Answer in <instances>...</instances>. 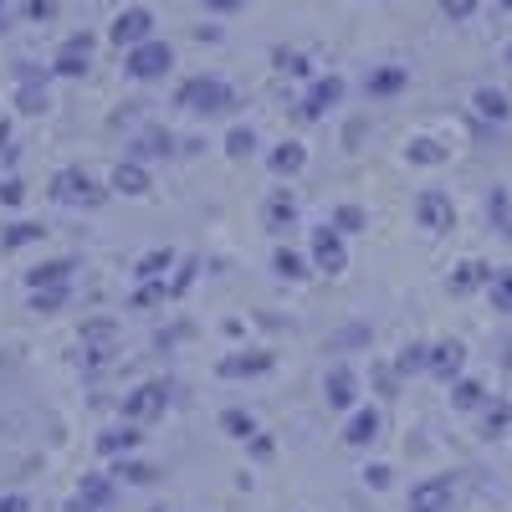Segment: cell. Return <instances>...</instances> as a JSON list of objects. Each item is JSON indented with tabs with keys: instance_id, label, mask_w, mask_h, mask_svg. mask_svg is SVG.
Masks as SVG:
<instances>
[{
	"instance_id": "6da1fadb",
	"label": "cell",
	"mask_w": 512,
	"mask_h": 512,
	"mask_svg": "<svg viewBox=\"0 0 512 512\" xmlns=\"http://www.w3.org/2000/svg\"><path fill=\"white\" fill-rule=\"evenodd\" d=\"M103 185L88 175V169H62V175L52 180V200H62V205H103Z\"/></svg>"
},
{
	"instance_id": "7402d4cb",
	"label": "cell",
	"mask_w": 512,
	"mask_h": 512,
	"mask_svg": "<svg viewBox=\"0 0 512 512\" xmlns=\"http://www.w3.org/2000/svg\"><path fill=\"white\" fill-rule=\"evenodd\" d=\"M441 502H446V482H425L410 492V512H441Z\"/></svg>"
},
{
	"instance_id": "44dd1931",
	"label": "cell",
	"mask_w": 512,
	"mask_h": 512,
	"mask_svg": "<svg viewBox=\"0 0 512 512\" xmlns=\"http://www.w3.org/2000/svg\"><path fill=\"white\" fill-rule=\"evenodd\" d=\"M221 431L236 436V441H251L256 436V420H251V410H236L231 405V410H221Z\"/></svg>"
},
{
	"instance_id": "d6a6232c",
	"label": "cell",
	"mask_w": 512,
	"mask_h": 512,
	"mask_svg": "<svg viewBox=\"0 0 512 512\" xmlns=\"http://www.w3.org/2000/svg\"><path fill=\"white\" fill-rule=\"evenodd\" d=\"M349 344H369V323H349L344 333H333L328 349H349Z\"/></svg>"
},
{
	"instance_id": "30bf717a",
	"label": "cell",
	"mask_w": 512,
	"mask_h": 512,
	"mask_svg": "<svg viewBox=\"0 0 512 512\" xmlns=\"http://www.w3.org/2000/svg\"><path fill=\"white\" fill-rule=\"evenodd\" d=\"M108 185H113L118 195H149V175H144V164H139V159H128V164H118Z\"/></svg>"
},
{
	"instance_id": "60d3db41",
	"label": "cell",
	"mask_w": 512,
	"mask_h": 512,
	"mask_svg": "<svg viewBox=\"0 0 512 512\" xmlns=\"http://www.w3.org/2000/svg\"><path fill=\"white\" fill-rule=\"evenodd\" d=\"M185 333H190V323H175V328H164V333L154 338V344L164 349V344H175V338H185Z\"/></svg>"
},
{
	"instance_id": "8d00e7d4",
	"label": "cell",
	"mask_w": 512,
	"mask_h": 512,
	"mask_svg": "<svg viewBox=\"0 0 512 512\" xmlns=\"http://www.w3.org/2000/svg\"><path fill=\"white\" fill-rule=\"evenodd\" d=\"M420 364H425V349H420V344H410V349L400 354V374H410V369H420Z\"/></svg>"
},
{
	"instance_id": "484cf974",
	"label": "cell",
	"mask_w": 512,
	"mask_h": 512,
	"mask_svg": "<svg viewBox=\"0 0 512 512\" xmlns=\"http://www.w3.org/2000/svg\"><path fill=\"white\" fill-rule=\"evenodd\" d=\"M415 210H420V221L431 226V231H441V226L451 221V210H446V200H441V195H420V205H415Z\"/></svg>"
},
{
	"instance_id": "4fadbf2b",
	"label": "cell",
	"mask_w": 512,
	"mask_h": 512,
	"mask_svg": "<svg viewBox=\"0 0 512 512\" xmlns=\"http://www.w3.org/2000/svg\"><path fill=\"white\" fill-rule=\"evenodd\" d=\"M338 98H344V82L338 77H328V82H318V88L308 93V103H303V118H323Z\"/></svg>"
},
{
	"instance_id": "74e56055",
	"label": "cell",
	"mask_w": 512,
	"mask_h": 512,
	"mask_svg": "<svg viewBox=\"0 0 512 512\" xmlns=\"http://www.w3.org/2000/svg\"><path fill=\"white\" fill-rule=\"evenodd\" d=\"M251 456H256V461H267V456H272V436L256 431V436H251Z\"/></svg>"
},
{
	"instance_id": "ffe728a7",
	"label": "cell",
	"mask_w": 512,
	"mask_h": 512,
	"mask_svg": "<svg viewBox=\"0 0 512 512\" xmlns=\"http://www.w3.org/2000/svg\"><path fill=\"white\" fill-rule=\"evenodd\" d=\"M303 164H308V149L303 144H277L272 149V169H277V175H297Z\"/></svg>"
},
{
	"instance_id": "7a4b0ae2",
	"label": "cell",
	"mask_w": 512,
	"mask_h": 512,
	"mask_svg": "<svg viewBox=\"0 0 512 512\" xmlns=\"http://www.w3.org/2000/svg\"><path fill=\"white\" fill-rule=\"evenodd\" d=\"M175 103L200 108V113H221V108H231V103H236V93L226 88V82H216V77H190L185 88H180V98H175Z\"/></svg>"
},
{
	"instance_id": "7bdbcfd3",
	"label": "cell",
	"mask_w": 512,
	"mask_h": 512,
	"mask_svg": "<svg viewBox=\"0 0 512 512\" xmlns=\"http://www.w3.org/2000/svg\"><path fill=\"white\" fill-rule=\"evenodd\" d=\"M241 0H210V11H236Z\"/></svg>"
},
{
	"instance_id": "4316f807",
	"label": "cell",
	"mask_w": 512,
	"mask_h": 512,
	"mask_svg": "<svg viewBox=\"0 0 512 512\" xmlns=\"http://www.w3.org/2000/svg\"><path fill=\"white\" fill-rule=\"evenodd\" d=\"M67 303V282H57V287H31V308L36 313H57Z\"/></svg>"
},
{
	"instance_id": "e0dca14e",
	"label": "cell",
	"mask_w": 512,
	"mask_h": 512,
	"mask_svg": "<svg viewBox=\"0 0 512 512\" xmlns=\"http://www.w3.org/2000/svg\"><path fill=\"white\" fill-rule=\"evenodd\" d=\"M113 477H118V482H128V487H149V482L159 477V466H149V461H134V456H123V461L113 466Z\"/></svg>"
},
{
	"instance_id": "ee69618b",
	"label": "cell",
	"mask_w": 512,
	"mask_h": 512,
	"mask_svg": "<svg viewBox=\"0 0 512 512\" xmlns=\"http://www.w3.org/2000/svg\"><path fill=\"white\" fill-rule=\"evenodd\" d=\"M67 512H98V507H93V502H82V497H77V502H67Z\"/></svg>"
},
{
	"instance_id": "d4e9b609",
	"label": "cell",
	"mask_w": 512,
	"mask_h": 512,
	"mask_svg": "<svg viewBox=\"0 0 512 512\" xmlns=\"http://www.w3.org/2000/svg\"><path fill=\"white\" fill-rule=\"evenodd\" d=\"M169 267H175V251H149L134 272H139V282H164V272H169Z\"/></svg>"
},
{
	"instance_id": "4dcf8cb0",
	"label": "cell",
	"mask_w": 512,
	"mask_h": 512,
	"mask_svg": "<svg viewBox=\"0 0 512 512\" xmlns=\"http://www.w3.org/2000/svg\"><path fill=\"white\" fill-rule=\"evenodd\" d=\"M251 149H256L251 128H231V134H226V154H231V159H251Z\"/></svg>"
},
{
	"instance_id": "2e32d148",
	"label": "cell",
	"mask_w": 512,
	"mask_h": 512,
	"mask_svg": "<svg viewBox=\"0 0 512 512\" xmlns=\"http://www.w3.org/2000/svg\"><path fill=\"white\" fill-rule=\"evenodd\" d=\"M139 441H144V431H134V420H128V425H118V431L98 436V451L103 456H123V451H134Z\"/></svg>"
},
{
	"instance_id": "5b68a950",
	"label": "cell",
	"mask_w": 512,
	"mask_h": 512,
	"mask_svg": "<svg viewBox=\"0 0 512 512\" xmlns=\"http://www.w3.org/2000/svg\"><path fill=\"white\" fill-rule=\"evenodd\" d=\"M164 405H169V390H164V384H139L134 395H123V420H134V425L159 420Z\"/></svg>"
},
{
	"instance_id": "f546056e",
	"label": "cell",
	"mask_w": 512,
	"mask_h": 512,
	"mask_svg": "<svg viewBox=\"0 0 512 512\" xmlns=\"http://www.w3.org/2000/svg\"><path fill=\"white\" fill-rule=\"evenodd\" d=\"M333 226L344 231V236H354V231H364V226H369V216H364L359 205H338V210H333Z\"/></svg>"
},
{
	"instance_id": "d6986e66",
	"label": "cell",
	"mask_w": 512,
	"mask_h": 512,
	"mask_svg": "<svg viewBox=\"0 0 512 512\" xmlns=\"http://www.w3.org/2000/svg\"><path fill=\"white\" fill-rule=\"evenodd\" d=\"M113 482L103 477V472H88V477H82V502H93V507H113Z\"/></svg>"
},
{
	"instance_id": "e575fe53",
	"label": "cell",
	"mask_w": 512,
	"mask_h": 512,
	"mask_svg": "<svg viewBox=\"0 0 512 512\" xmlns=\"http://www.w3.org/2000/svg\"><path fill=\"white\" fill-rule=\"evenodd\" d=\"M410 159H420V164H436V159H441V149H436L431 139H415V144H410Z\"/></svg>"
},
{
	"instance_id": "836d02e7",
	"label": "cell",
	"mask_w": 512,
	"mask_h": 512,
	"mask_svg": "<svg viewBox=\"0 0 512 512\" xmlns=\"http://www.w3.org/2000/svg\"><path fill=\"white\" fill-rule=\"evenodd\" d=\"M195 267H200V256H190V262H180V272L169 277V297H180L190 282H195Z\"/></svg>"
},
{
	"instance_id": "b9f144b4",
	"label": "cell",
	"mask_w": 512,
	"mask_h": 512,
	"mask_svg": "<svg viewBox=\"0 0 512 512\" xmlns=\"http://www.w3.org/2000/svg\"><path fill=\"white\" fill-rule=\"evenodd\" d=\"M0 512H26V497L11 492V497H0Z\"/></svg>"
},
{
	"instance_id": "ba28073f",
	"label": "cell",
	"mask_w": 512,
	"mask_h": 512,
	"mask_svg": "<svg viewBox=\"0 0 512 512\" xmlns=\"http://www.w3.org/2000/svg\"><path fill=\"white\" fill-rule=\"evenodd\" d=\"M272 369V354L267 349H251V354H226L221 364H216V374L221 379H251V374H267Z\"/></svg>"
},
{
	"instance_id": "ab89813d",
	"label": "cell",
	"mask_w": 512,
	"mask_h": 512,
	"mask_svg": "<svg viewBox=\"0 0 512 512\" xmlns=\"http://www.w3.org/2000/svg\"><path fill=\"white\" fill-rule=\"evenodd\" d=\"M364 482L369 487H384V482H390V466H364Z\"/></svg>"
},
{
	"instance_id": "1f68e13d",
	"label": "cell",
	"mask_w": 512,
	"mask_h": 512,
	"mask_svg": "<svg viewBox=\"0 0 512 512\" xmlns=\"http://www.w3.org/2000/svg\"><path fill=\"white\" fill-rule=\"evenodd\" d=\"M164 297H169V282H144L134 292V308H154V303H164Z\"/></svg>"
},
{
	"instance_id": "f1b7e54d",
	"label": "cell",
	"mask_w": 512,
	"mask_h": 512,
	"mask_svg": "<svg viewBox=\"0 0 512 512\" xmlns=\"http://www.w3.org/2000/svg\"><path fill=\"white\" fill-rule=\"evenodd\" d=\"M16 108H21V113H41V108H47V88H41L36 77H26V82H21V98H16Z\"/></svg>"
},
{
	"instance_id": "3957f363",
	"label": "cell",
	"mask_w": 512,
	"mask_h": 512,
	"mask_svg": "<svg viewBox=\"0 0 512 512\" xmlns=\"http://www.w3.org/2000/svg\"><path fill=\"white\" fill-rule=\"evenodd\" d=\"M313 267H318V272H328V277H338V272L349 267L344 231H338V226H318V231H313Z\"/></svg>"
},
{
	"instance_id": "7c38bea8",
	"label": "cell",
	"mask_w": 512,
	"mask_h": 512,
	"mask_svg": "<svg viewBox=\"0 0 512 512\" xmlns=\"http://www.w3.org/2000/svg\"><path fill=\"white\" fill-rule=\"evenodd\" d=\"M149 26H154V16H149V11H128V16H118L113 41H118V47H123V41H128V47H139V41L149 36Z\"/></svg>"
},
{
	"instance_id": "83f0119b",
	"label": "cell",
	"mask_w": 512,
	"mask_h": 512,
	"mask_svg": "<svg viewBox=\"0 0 512 512\" xmlns=\"http://www.w3.org/2000/svg\"><path fill=\"white\" fill-rule=\"evenodd\" d=\"M400 82H405V72H400V67H384V72H374V77L364 82V88H369L374 98H390V93H400Z\"/></svg>"
},
{
	"instance_id": "277c9868",
	"label": "cell",
	"mask_w": 512,
	"mask_h": 512,
	"mask_svg": "<svg viewBox=\"0 0 512 512\" xmlns=\"http://www.w3.org/2000/svg\"><path fill=\"white\" fill-rule=\"evenodd\" d=\"M169 62H175V52L164 47V41H139L134 52H128V77H139V82H154L169 72Z\"/></svg>"
},
{
	"instance_id": "603a6c76",
	"label": "cell",
	"mask_w": 512,
	"mask_h": 512,
	"mask_svg": "<svg viewBox=\"0 0 512 512\" xmlns=\"http://www.w3.org/2000/svg\"><path fill=\"white\" fill-rule=\"evenodd\" d=\"M88 52H93V47H88V36H82V41H67V47H62V62H57V72H62V77H77L82 67H88Z\"/></svg>"
},
{
	"instance_id": "8fae6325",
	"label": "cell",
	"mask_w": 512,
	"mask_h": 512,
	"mask_svg": "<svg viewBox=\"0 0 512 512\" xmlns=\"http://www.w3.org/2000/svg\"><path fill=\"white\" fill-rule=\"evenodd\" d=\"M379 436V415L364 405V410H354L349 415V425H344V446H369Z\"/></svg>"
},
{
	"instance_id": "cb8c5ba5",
	"label": "cell",
	"mask_w": 512,
	"mask_h": 512,
	"mask_svg": "<svg viewBox=\"0 0 512 512\" xmlns=\"http://www.w3.org/2000/svg\"><path fill=\"white\" fill-rule=\"evenodd\" d=\"M272 267H277V277H287V282L308 277V262H303V256H297L292 246H277V251H272Z\"/></svg>"
},
{
	"instance_id": "9a60e30c",
	"label": "cell",
	"mask_w": 512,
	"mask_h": 512,
	"mask_svg": "<svg viewBox=\"0 0 512 512\" xmlns=\"http://www.w3.org/2000/svg\"><path fill=\"white\" fill-rule=\"evenodd\" d=\"M72 267H77L72 256H57V262L31 267V272H26V282H31V287H57V282H67V277H72Z\"/></svg>"
},
{
	"instance_id": "52a82bcc",
	"label": "cell",
	"mask_w": 512,
	"mask_h": 512,
	"mask_svg": "<svg viewBox=\"0 0 512 512\" xmlns=\"http://www.w3.org/2000/svg\"><path fill=\"white\" fill-rule=\"evenodd\" d=\"M118 344V328L108 318H93V323H82V349H88V364H103Z\"/></svg>"
},
{
	"instance_id": "8992f818",
	"label": "cell",
	"mask_w": 512,
	"mask_h": 512,
	"mask_svg": "<svg viewBox=\"0 0 512 512\" xmlns=\"http://www.w3.org/2000/svg\"><path fill=\"white\" fill-rule=\"evenodd\" d=\"M354 395H359L354 369H349V364H333V369L323 374V400H328L333 410H349V405H354Z\"/></svg>"
},
{
	"instance_id": "9c48e42d",
	"label": "cell",
	"mask_w": 512,
	"mask_h": 512,
	"mask_svg": "<svg viewBox=\"0 0 512 512\" xmlns=\"http://www.w3.org/2000/svg\"><path fill=\"white\" fill-rule=\"evenodd\" d=\"M262 221H267V231H292V226H297V200H292L287 190H277V195L267 200V210H262Z\"/></svg>"
},
{
	"instance_id": "f6af8a7d",
	"label": "cell",
	"mask_w": 512,
	"mask_h": 512,
	"mask_svg": "<svg viewBox=\"0 0 512 512\" xmlns=\"http://www.w3.org/2000/svg\"><path fill=\"white\" fill-rule=\"evenodd\" d=\"M149 512H164V507H149Z\"/></svg>"
},
{
	"instance_id": "ac0fdd59",
	"label": "cell",
	"mask_w": 512,
	"mask_h": 512,
	"mask_svg": "<svg viewBox=\"0 0 512 512\" xmlns=\"http://www.w3.org/2000/svg\"><path fill=\"white\" fill-rule=\"evenodd\" d=\"M47 236V226H36V221H16L11 231H0V246L6 251H21V246H31V241H41Z\"/></svg>"
},
{
	"instance_id": "d590c367",
	"label": "cell",
	"mask_w": 512,
	"mask_h": 512,
	"mask_svg": "<svg viewBox=\"0 0 512 512\" xmlns=\"http://www.w3.org/2000/svg\"><path fill=\"white\" fill-rule=\"evenodd\" d=\"M26 200V185L21 180H6V185H0V205H21Z\"/></svg>"
},
{
	"instance_id": "f35d334b",
	"label": "cell",
	"mask_w": 512,
	"mask_h": 512,
	"mask_svg": "<svg viewBox=\"0 0 512 512\" xmlns=\"http://www.w3.org/2000/svg\"><path fill=\"white\" fill-rule=\"evenodd\" d=\"M456 359H461V354H456V344H446V349L436 354V369H441V374H451V369H456Z\"/></svg>"
},
{
	"instance_id": "5bb4252c",
	"label": "cell",
	"mask_w": 512,
	"mask_h": 512,
	"mask_svg": "<svg viewBox=\"0 0 512 512\" xmlns=\"http://www.w3.org/2000/svg\"><path fill=\"white\" fill-rule=\"evenodd\" d=\"M128 154H134V159H164V154H175V139H169L164 128H144Z\"/></svg>"
}]
</instances>
